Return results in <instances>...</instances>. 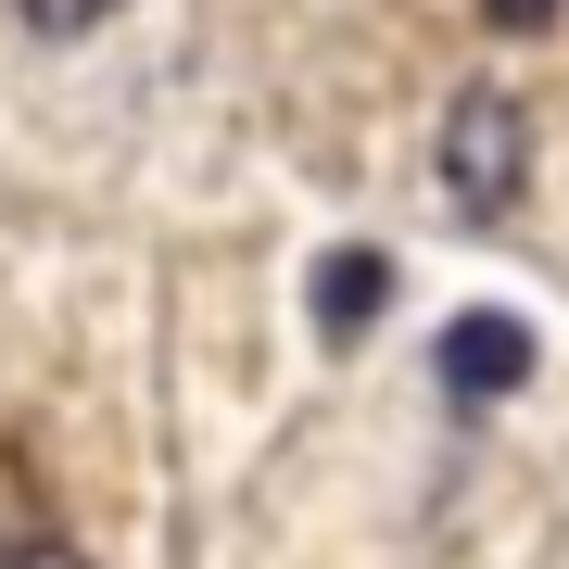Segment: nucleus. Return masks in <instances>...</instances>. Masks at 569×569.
I'll return each mask as SVG.
<instances>
[{
  "instance_id": "4",
  "label": "nucleus",
  "mask_w": 569,
  "mask_h": 569,
  "mask_svg": "<svg viewBox=\"0 0 569 569\" xmlns=\"http://www.w3.org/2000/svg\"><path fill=\"white\" fill-rule=\"evenodd\" d=\"M127 0H26V26H39V39H89V26H114Z\"/></svg>"
},
{
  "instance_id": "6",
  "label": "nucleus",
  "mask_w": 569,
  "mask_h": 569,
  "mask_svg": "<svg viewBox=\"0 0 569 569\" xmlns=\"http://www.w3.org/2000/svg\"><path fill=\"white\" fill-rule=\"evenodd\" d=\"M0 569H89V557H77V545H13Z\"/></svg>"
},
{
  "instance_id": "5",
  "label": "nucleus",
  "mask_w": 569,
  "mask_h": 569,
  "mask_svg": "<svg viewBox=\"0 0 569 569\" xmlns=\"http://www.w3.org/2000/svg\"><path fill=\"white\" fill-rule=\"evenodd\" d=\"M481 26H507V39H545V26H557V0H481Z\"/></svg>"
},
{
  "instance_id": "2",
  "label": "nucleus",
  "mask_w": 569,
  "mask_h": 569,
  "mask_svg": "<svg viewBox=\"0 0 569 569\" xmlns=\"http://www.w3.org/2000/svg\"><path fill=\"white\" fill-rule=\"evenodd\" d=\"M430 367H443V392H456V406H507V392L531 380V317L468 305V317L443 329V355H430Z\"/></svg>"
},
{
  "instance_id": "1",
  "label": "nucleus",
  "mask_w": 569,
  "mask_h": 569,
  "mask_svg": "<svg viewBox=\"0 0 569 569\" xmlns=\"http://www.w3.org/2000/svg\"><path fill=\"white\" fill-rule=\"evenodd\" d=\"M519 190H531V114L507 89H468L443 114V203L468 228H493V216H519Z\"/></svg>"
},
{
  "instance_id": "3",
  "label": "nucleus",
  "mask_w": 569,
  "mask_h": 569,
  "mask_svg": "<svg viewBox=\"0 0 569 569\" xmlns=\"http://www.w3.org/2000/svg\"><path fill=\"white\" fill-rule=\"evenodd\" d=\"M392 305V253L380 241H342V253H317V279H305V317H317V342L329 355H355L367 329H380Z\"/></svg>"
}]
</instances>
